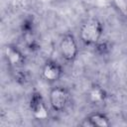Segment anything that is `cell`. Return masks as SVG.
<instances>
[{
  "label": "cell",
  "instance_id": "8992f818",
  "mask_svg": "<svg viewBox=\"0 0 127 127\" xmlns=\"http://www.w3.org/2000/svg\"><path fill=\"white\" fill-rule=\"evenodd\" d=\"M4 56L11 66H19L25 63V57L21 50L12 44H8L4 47Z\"/></svg>",
  "mask_w": 127,
  "mask_h": 127
},
{
  "label": "cell",
  "instance_id": "5b68a950",
  "mask_svg": "<svg viewBox=\"0 0 127 127\" xmlns=\"http://www.w3.org/2000/svg\"><path fill=\"white\" fill-rule=\"evenodd\" d=\"M64 74L63 66L54 60H47L42 67L43 78L50 83L57 82Z\"/></svg>",
  "mask_w": 127,
  "mask_h": 127
},
{
  "label": "cell",
  "instance_id": "7a4b0ae2",
  "mask_svg": "<svg viewBox=\"0 0 127 127\" xmlns=\"http://www.w3.org/2000/svg\"><path fill=\"white\" fill-rule=\"evenodd\" d=\"M59 49H60V54L65 63L68 64L73 63L78 56L77 41L73 36V34L65 33L60 41Z\"/></svg>",
  "mask_w": 127,
  "mask_h": 127
},
{
  "label": "cell",
  "instance_id": "3957f363",
  "mask_svg": "<svg viewBox=\"0 0 127 127\" xmlns=\"http://www.w3.org/2000/svg\"><path fill=\"white\" fill-rule=\"evenodd\" d=\"M51 108L56 112H63L66 109L70 101V93L64 86L57 85L53 87L49 94Z\"/></svg>",
  "mask_w": 127,
  "mask_h": 127
},
{
  "label": "cell",
  "instance_id": "9c48e42d",
  "mask_svg": "<svg viewBox=\"0 0 127 127\" xmlns=\"http://www.w3.org/2000/svg\"><path fill=\"white\" fill-rule=\"evenodd\" d=\"M94 47H95L96 51H97L100 55H106V54H108L109 51H110V46L108 45L107 42L99 41Z\"/></svg>",
  "mask_w": 127,
  "mask_h": 127
},
{
  "label": "cell",
  "instance_id": "277c9868",
  "mask_svg": "<svg viewBox=\"0 0 127 127\" xmlns=\"http://www.w3.org/2000/svg\"><path fill=\"white\" fill-rule=\"evenodd\" d=\"M29 108L33 115V117L37 120H46L49 117V108L43 97V95L39 91H34L31 94Z\"/></svg>",
  "mask_w": 127,
  "mask_h": 127
},
{
  "label": "cell",
  "instance_id": "6da1fadb",
  "mask_svg": "<svg viewBox=\"0 0 127 127\" xmlns=\"http://www.w3.org/2000/svg\"><path fill=\"white\" fill-rule=\"evenodd\" d=\"M104 27L97 19H90L84 22L79 29V39L84 46L94 47L103 36Z\"/></svg>",
  "mask_w": 127,
  "mask_h": 127
},
{
  "label": "cell",
  "instance_id": "ba28073f",
  "mask_svg": "<svg viewBox=\"0 0 127 127\" xmlns=\"http://www.w3.org/2000/svg\"><path fill=\"white\" fill-rule=\"evenodd\" d=\"M107 98L106 90L99 84L94 83L88 90V99L93 104H102Z\"/></svg>",
  "mask_w": 127,
  "mask_h": 127
},
{
  "label": "cell",
  "instance_id": "52a82bcc",
  "mask_svg": "<svg viewBox=\"0 0 127 127\" xmlns=\"http://www.w3.org/2000/svg\"><path fill=\"white\" fill-rule=\"evenodd\" d=\"M111 122L106 114L102 112H93L89 115H87L86 118L83 119V121L80 123L81 126L84 127H107L110 126Z\"/></svg>",
  "mask_w": 127,
  "mask_h": 127
}]
</instances>
